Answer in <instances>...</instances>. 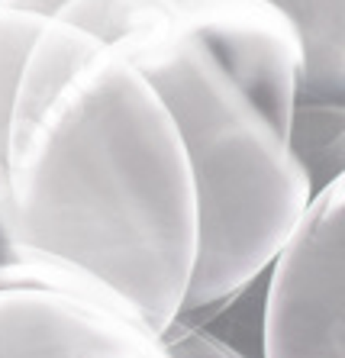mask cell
Here are the masks:
<instances>
[{
  "label": "cell",
  "instance_id": "1",
  "mask_svg": "<svg viewBox=\"0 0 345 358\" xmlns=\"http://www.w3.org/2000/svg\"><path fill=\"white\" fill-rule=\"evenodd\" d=\"M197 233L184 142L142 71L85 26L0 3V268L165 339Z\"/></svg>",
  "mask_w": 345,
  "mask_h": 358
},
{
  "label": "cell",
  "instance_id": "4",
  "mask_svg": "<svg viewBox=\"0 0 345 358\" xmlns=\"http://www.w3.org/2000/svg\"><path fill=\"white\" fill-rule=\"evenodd\" d=\"M171 352L133 317L0 268V358H152Z\"/></svg>",
  "mask_w": 345,
  "mask_h": 358
},
{
  "label": "cell",
  "instance_id": "6",
  "mask_svg": "<svg viewBox=\"0 0 345 358\" xmlns=\"http://www.w3.org/2000/svg\"><path fill=\"white\" fill-rule=\"evenodd\" d=\"M0 3H3V7H20V10H33V13H45V17H59L71 0H0Z\"/></svg>",
  "mask_w": 345,
  "mask_h": 358
},
{
  "label": "cell",
  "instance_id": "3",
  "mask_svg": "<svg viewBox=\"0 0 345 358\" xmlns=\"http://www.w3.org/2000/svg\"><path fill=\"white\" fill-rule=\"evenodd\" d=\"M265 358H345V168L323 181L268 268Z\"/></svg>",
  "mask_w": 345,
  "mask_h": 358
},
{
  "label": "cell",
  "instance_id": "5",
  "mask_svg": "<svg viewBox=\"0 0 345 358\" xmlns=\"http://www.w3.org/2000/svg\"><path fill=\"white\" fill-rule=\"evenodd\" d=\"M300 39L294 145L313 191L345 168V0H271Z\"/></svg>",
  "mask_w": 345,
  "mask_h": 358
},
{
  "label": "cell",
  "instance_id": "2",
  "mask_svg": "<svg viewBox=\"0 0 345 358\" xmlns=\"http://www.w3.org/2000/svg\"><path fill=\"white\" fill-rule=\"evenodd\" d=\"M155 87L197 187V265L181 317L265 275L313 197L294 145L300 39L271 0H71Z\"/></svg>",
  "mask_w": 345,
  "mask_h": 358
},
{
  "label": "cell",
  "instance_id": "7",
  "mask_svg": "<svg viewBox=\"0 0 345 358\" xmlns=\"http://www.w3.org/2000/svg\"><path fill=\"white\" fill-rule=\"evenodd\" d=\"M152 358H175V352H161V355H152Z\"/></svg>",
  "mask_w": 345,
  "mask_h": 358
}]
</instances>
